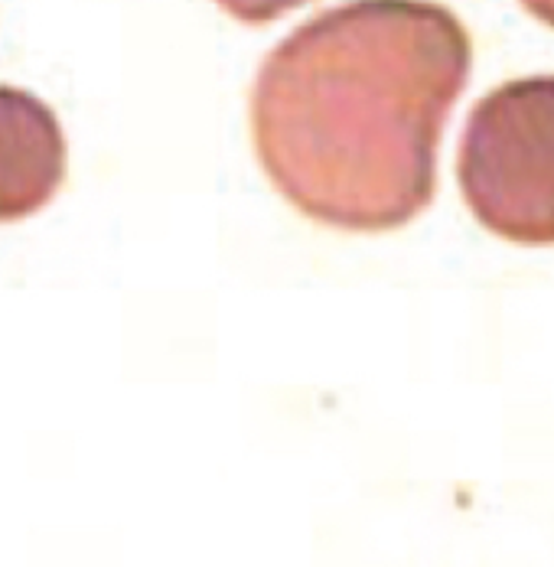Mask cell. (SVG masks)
Listing matches in <instances>:
<instances>
[{"label":"cell","mask_w":554,"mask_h":567,"mask_svg":"<svg viewBox=\"0 0 554 567\" xmlns=\"http://www.w3.org/2000/svg\"><path fill=\"white\" fill-rule=\"evenodd\" d=\"M456 176L493 235L554 245V75L505 82L470 112Z\"/></svg>","instance_id":"7a4b0ae2"},{"label":"cell","mask_w":554,"mask_h":567,"mask_svg":"<svg viewBox=\"0 0 554 567\" xmlns=\"http://www.w3.org/2000/svg\"><path fill=\"white\" fill-rule=\"evenodd\" d=\"M216 3L242 23H268V20H277L280 13H287L307 0H216Z\"/></svg>","instance_id":"277c9868"},{"label":"cell","mask_w":554,"mask_h":567,"mask_svg":"<svg viewBox=\"0 0 554 567\" xmlns=\"http://www.w3.org/2000/svg\"><path fill=\"white\" fill-rule=\"evenodd\" d=\"M522 7H525L532 17H538L542 23L554 27V0H522Z\"/></svg>","instance_id":"5b68a950"},{"label":"cell","mask_w":554,"mask_h":567,"mask_svg":"<svg viewBox=\"0 0 554 567\" xmlns=\"http://www.w3.org/2000/svg\"><path fill=\"white\" fill-rule=\"evenodd\" d=\"M470 75L460 20L424 0H352L294 30L252 92V137L304 216L346 231L411 223Z\"/></svg>","instance_id":"6da1fadb"},{"label":"cell","mask_w":554,"mask_h":567,"mask_svg":"<svg viewBox=\"0 0 554 567\" xmlns=\"http://www.w3.org/2000/svg\"><path fill=\"white\" fill-rule=\"evenodd\" d=\"M65 176L59 117L37 95L0 85V223L40 213Z\"/></svg>","instance_id":"3957f363"}]
</instances>
